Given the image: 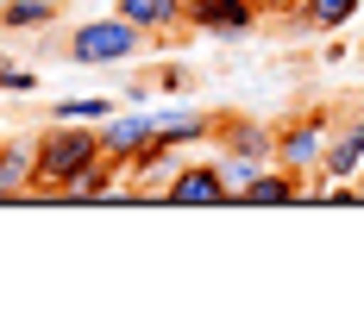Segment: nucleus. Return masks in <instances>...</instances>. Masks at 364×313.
<instances>
[{
    "instance_id": "1",
    "label": "nucleus",
    "mask_w": 364,
    "mask_h": 313,
    "mask_svg": "<svg viewBox=\"0 0 364 313\" xmlns=\"http://www.w3.org/2000/svg\"><path fill=\"white\" fill-rule=\"evenodd\" d=\"M95 157H107L95 119H50V126L38 132V182H32V194L38 201H63V188H70Z\"/></svg>"
},
{
    "instance_id": "2",
    "label": "nucleus",
    "mask_w": 364,
    "mask_h": 313,
    "mask_svg": "<svg viewBox=\"0 0 364 313\" xmlns=\"http://www.w3.org/2000/svg\"><path fill=\"white\" fill-rule=\"evenodd\" d=\"M139 44H145V32H139L126 13L82 19V26L70 32V63H82V70H113V63H126Z\"/></svg>"
},
{
    "instance_id": "3",
    "label": "nucleus",
    "mask_w": 364,
    "mask_h": 313,
    "mask_svg": "<svg viewBox=\"0 0 364 313\" xmlns=\"http://www.w3.org/2000/svg\"><path fill=\"white\" fill-rule=\"evenodd\" d=\"M333 138V119L327 113H295L289 126H277V163L295 175H314L321 170V150Z\"/></svg>"
},
{
    "instance_id": "4",
    "label": "nucleus",
    "mask_w": 364,
    "mask_h": 313,
    "mask_svg": "<svg viewBox=\"0 0 364 313\" xmlns=\"http://www.w3.org/2000/svg\"><path fill=\"white\" fill-rule=\"evenodd\" d=\"M257 19H264L257 0H188V19L182 26H195V32H208V38H252Z\"/></svg>"
},
{
    "instance_id": "5",
    "label": "nucleus",
    "mask_w": 364,
    "mask_h": 313,
    "mask_svg": "<svg viewBox=\"0 0 364 313\" xmlns=\"http://www.w3.org/2000/svg\"><path fill=\"white\" fill-rule=\"evenodd\" d=\"M170 207H220V201H232V182L220 170V157H201V163H182L176 182H170V194H164Z\"/></svg>"
},
{
    "instance_id": "6",
    "label": "nucleus",
    "mask_w": 364,
    "mask_h": 313,
    "mask_svg": "<svg viewBox=\"0 0 364 313\" xmlns=\"http://www.w3.org/2000/svg\"><path fill=\"white\" fill-rule=\"evenodd\" d=\"M176 170H182V144H170V138H151L145 150L126 163L132 188H139V201H164V194H170V182H176Z\"/></svg>"
},
{
    "instance_id": "7",
    "label": "nucleus",
    "mask_w": 364,
    "mask_h": 313,
    "mask_svg": "<svg viewBox=\"0 0 364 313\" xmlns=\"http://www.w3.org/2000/svg\"><path fill=\"white\" fill-rule=\"evenodd\" d=\"M364 170V113H352V119H333V138L327 150H321V170L314 175H327V182H358Z\"/></svg>"
},
{
    "instance_id": "8",
    "label": "nucleus",
    "mask_w": 364,
    "mask_h": 313,
    "mask_svg": "<svg viewBox=\"0 0 364 313\" xmlns=\"http://www.w3.org/2000/svg\"><path fill=\"white\" fill-rule=\"evenodd\" d=\"M214 150L220 157H270V163H277V126L245 119V113H226L214 126Z\"/></svg>"
},
{
    "instance_id": "9",
    "label": "nucleus",
    "mask_w": 364,
    "mask_h": 313,
    "mask_svg": "<svg viewBox=\"0 0 364 313\" xmlns=\"http://www.w3.org/2000/svg\"><path fill=\"white\" fill-rule=\"evenodd\" d=\"M151 138H157V113H107L101 119V150L119 163H132Z\"/></svg>"
},
{
    "instance_id": "10",
    "label": "nucleus",
    "mask_w": 364,
    "mask_h": 313,
    "mask_svg": "<svg viewBox=\"0 0 364 313\" xmlns=\"http://www.w3.org/2000/svg\"><path fill=\"white\" fill-rule=\"evenodd\" d=\"M232 201H245V207H283V201H308V175L283 170V163H270L264 175H252Z\"/></svg>"
},
{
    "instance_id": "11",
    "label": "nucleus",
    "mask_w": 364,
    "mask_h": 313,
    "mask_svg": "<svg viewBox=\"0 0 364 313\" xmlns=\"http://www.w3.org/2000/svg\"><path fill=\"white\" fill-rule=\"evenodd\" d=\"M32 182H38V138L0 144V201H19V194H32Z\"/></svg>"
},
{
    "instance_id": "12",
    "label": "nucleus",
    "mask_w": 364,
    "mask_h": 313,
    "mask_svg": "<svg viewBox=\"0 0 364 313\" xmlns=\"http://www.w3.org/2000/svg\"><path fill=\"white\" fill-rule=\"evenodd\" d=\"M214 113H201V106H164L157 113V138H170V144H214Z\"/></svg>"
},
{
    "instance_id": "13",
    "label": "nucleus",
    "mask_w": 364,
    "mask_h": 313,
    "mask_svg": "<svg viewBox=\"0 0 364 313\" xmlns=\"http://www.w3.org/2000/svg\"><path fill=\"white\" fill-rule=\"evenodd\" d=\"M113 13H126L145 38H157V32H170V26L188 19V0H113Z\"/></svg>"
},
{
    "instance_id": "14",
    "label": "nucleus",
    "mask_w": 364,
    "mask_h": 313,
    "mask_svg": "<svg viewBox=\"0 0 364 313\" xmlns=\"http://www.w3.org/2000/svg\"><path fill=\"white\" fill-rule=\"evenodd\" d=\"M358 13H364V0H301L289 19H295V26H308V32H346Z\"/></svg>"
},
{
    "instance_id": "15",
    "label": "nucleus",
    "mask_w": 364,
    "mask_h": 313,
    "mask_svg": "<svg viewBox=\"0 0 364 313\" xmlns=\"http://www.w3.org/2000/svg\"><path fill=\"white\" fill-rule=\"evenodd\" d=\"M57 19V0H0V26L6 32H44Z\"/></svg>"
},
{
    "instance_id": "16",
    "label": "nucleus",
    "mask_w": 364,
    "mask_h": 313,
    "mask_svg": "<svg viewBox=\"0 0 364 313\" xmlns=\"http://www.w3.org/2000/svg\"><path fill=\"white\" fill-rule=\"evenodd\" d=\"M107 113H113V101H101V94H70V101L50 106V119H95V126H101Z\"/></svg>"
},
{
    "instance_id": "17",
    "label": "nucleus",
    "mask_w": 364,
    "mask_h": 313,
    "mask_svg": "<svg viewBox=\"0 0 364 313\" xmlns=\"http://www.w3.org/2000/svg\"><path fill=\"white\" fill-rule=\"evenodd\" d=\"M214 157H220V150H214ZM220 170H226L232 194H239V188H245L252 175H264V170H270V157H220Z\"/></svg>"
},
{
    "instance_id": "18",
    "label": "nucleus",
    "mask_w": 364,
    "mask_h": 313,
    "mask_svg": "<svg viewBox=\"0 0 364 313\" xmlns=\"http://www.w3.org/2000/svg\"><path fill=\"white\" fill-rule=\"evenodd\" d=\"M38 88V70H19L13 57H0V94H32Z\"/></svg>"
},
{
    "instance_id": "19",
    "label": "nucleus",
    "mask_w": 364,
    "mask_h": 313,
    "mask_svg": "<svg viewBox=\"0 0 364 313\" xmlns=\"http://www.w3.org/2000/svg\"><path fill=\"white\" fill-rule=\"evenodd\" d=\"M157 88H164V94H182V88H188V70H182V63H164V70H157Z\"/></svg>"
},
{
    "instance_id": "20",
    "label": "nucleus",
    "mask_w": 364,
    "mask_h": 313,
    "mask_svg": "<svg viewBox=\"0 0 364 313\" xmlns=\"http://www.w3.org/2000/svg\"><path fill=\"white\" fill-rule=\"evenodd\" d=\"M321 63H346V44H339L333 32H327V44H321Z\"/></svg>"
},
{
    "instance_id": "21",
    "label": "nucleus",
    "mask_w": 364,
    "mask_h": 313,
    "mask_svg": "<svg viewBox=\"0 0 364 313\" xmlns=\"http://www.w3.org/2000/svg\"><path fill=\"white\" fill-rule=\"evenodd\" d=\"M264 6H277V13H295V6H301V0H264Z\"/></svg>"
},
{
    "instance_id": "22",
    "label": "nucleus",
    "mask_w": 364,
    "mask_h": 313,
    "mask_svg": "<svg viewBox=\"0 0 364 313\" xmlns=\"http://www.w3.org/2000/svg\"><path fill=\"white\" fill-rule=\"evenodd\" d=\"M358 207H364V170H358Z\"/></svg>"
}]
</instances>
